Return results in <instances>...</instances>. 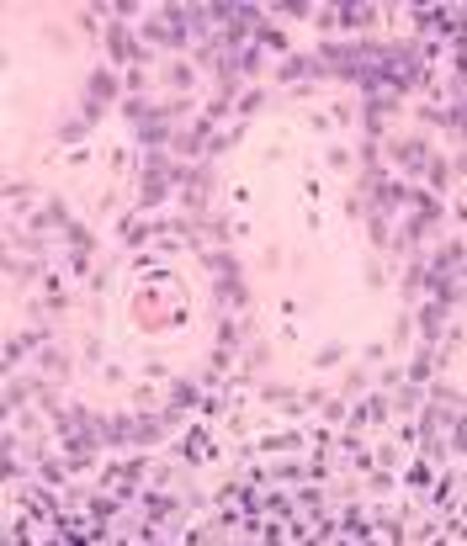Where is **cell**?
Returning a JSON list of instances; mask_svg holds the SVG:
<instances>
[{
    "mask_svg": "<svg viewBox=\"0 0 467 546\" xmlns=\"http://www.w3.org/2000/svg\"><path fill=\"white\" fill-rule=\"evenodd\" d=\"M107 48H112V59H133V53H138V48H133V32H122V27L107 32Z\"/></svg>",
    "mask_w": 467,
    "mask_h": 546,
    "instance_id": "obj_1",
    "label": "cell"
},
{
    "mask_svg": "<svg viewBox=\"0 0 467 546\" xmlns=\"http://www.w3.org/2000/svg\"><path fill=\"white\" fill-rule=\"evenodd\" d=\"M91 95H96V101H107V95H112V74H107V69L91 74Z\"/></svg>",
    "mask_w": 467,
    "mask_h": 546,
    "instance_id": "obj_2",
    "label": "cell"
}]
</instances>
